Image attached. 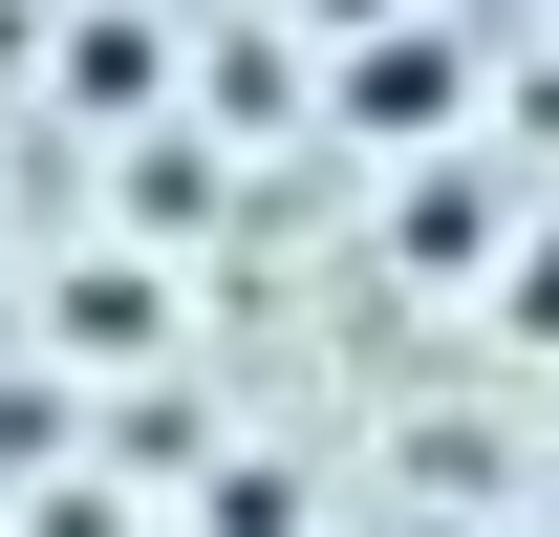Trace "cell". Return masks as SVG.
<instances>
[{"instance_id":"6da1fadb","label":"cell","mask_w":559,"mask_h":537,"mask_svg":"<svg viewBox=\"0 0 559 537\" xmlns=\"http://www.w3.org/2000/svg\"><path fill=\"white\" fill-rule=\"evenodd\" d=\"M516 323H538V344H559V237H538V259H516Z\"/></svg>"}]
</instances>
